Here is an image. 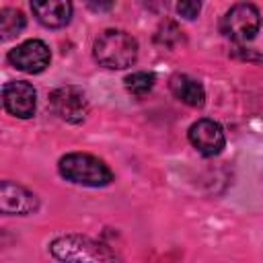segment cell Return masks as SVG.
Instances as JSON below:
<instances>
[{
    "mask_svg": "<svg viewBox=\"0 0 263 263\" xmlns=\"http://www.w3.org/2000/svg\"><path fill=\"white\" fill-rule=\"evenodd\" d=\"M49 105L58 117H62L68 123H80L84 121L88 113V101L86 95L72 84L60 86L49 95Z\"/></svg>",
    "mask_w": 263,
    "mask_h": 263,
    "instance_id": "5",
    "label": "cell"
},
{
    "mask_svg": "<svg viewBox=\"0 0 263 263\" xmlns=\"http://www.w3.org/2000/svg\"><path fill=\"white\" fill-rule=\"evenodd\" d=\"M25 29V16L21 10L16 8H4L0 12V33H2V41H8L12 37H16L21 31Z\"/></svg>",
    "mask_w": 263,
    "mask_h": 263,
    "instance_id": "12",
    "label": "cell"
},
{
    "mask_svg": "<svg viewBox=\"0 0 263 263\" xmlns=\"http://www.w3.org/2000/svg\"><path fill=\"white\" fill-rule=\"evenodd\" d=\"M92 53L101 66L111 68V70H121L136 62L138 41L125 31L107 29L95 39Z\"/></svg>",
    "mask_w": 263,
    "mask_h": 263,
    "instance_id": "1",
    "label": "cell"
},
{
    "mask_svg": "<svg viewBox=\"0 0 263 263\" xmlns=\"http://www.w3.org/2000/svg\"><path fill=\"white\" fill-rule=\"evenodd\" d=\"M259 25H261L259 10L249 2H240V4H234L222 16L220 29L228 39L245 43L255 37V33L259 31Z\"/></svg>",
    "mask_w": 263,
    "mask_h": 263,
    "instance_id": "4",
    "label": "cell"
},
{
    "mask_svg": "<svg viewBox=\"0 0 263 263\" xmlns=\"http://www.w3.org/2000/svg\"><path fill=\"white\" fill-rule=\"evenodd\" d=\"M33 14L45 27L58 29L70 23L72 2L70 0H31Z\"/></svg>",
    "mask_w": 263,
    "mask_h": 263,
    "instance_id": "10",
    "label": "cell"
},
{
    "mask_svg": "<svg viewBox=\"0 0 263 263\" xmlns=\"http://www.w3.org/2000/svg\"><path fill=\"white\" fill-rule=\"evenodd\" d=\"M51 255L60 261H113L115 253H111L105 245L95 242L88 236H78V234H68L60 236L51 242L49 247Z\"/></svg>",
    "mask_w": 263,
    "mask_h": 263,
    "instance_id": "3",
    "label": "cell"
},
{
    "mask_svg": "<svg viewBox=\"0 0 263 263\" xmlns=\"http://www.w3.org/2000/svg\"><path fill=\"white\" fill-rule=\"evenodd\" d=\"M2 103L4 109L21 119H29L35 115V105H37V92L29 82H6L2 88Z\"/></svg>",
    "mask_w": 263,
    "mask_h": 263,
    "instance_id": "7",
    "label": "cell"
},
{
    "mask_svg": "<svg viewBox=\"0 0 263 263\" xmlns=\"http://www.w3.org/2000/svg\"><path fill=\"white\" fill-rule=\"evenodd\" d=\"M84 4L92 10V12H107L113 8L115 0H84Z\"/></svg>",
    "mask_w": 263,
    "mask_h": 263,
    "instance_id": "15",
    "label": "cell"
},
{
    "mask_svg": "<svg viewBox=\"0 0 263 263\" xmlns=\"http://www.w3.org/2000/svg\"><path fill=\"white\" fill-rule=\"evenodd\" d=\"M0 210L6 216H12V214L25 216V214H31L37 210V199L25 187L10 183V181H2V185H0Z\"/></svg>",
    "mask_w": 263,
    "mask_h": 263,
    "instance_id": "9",
    "label": "cell"
},
{
    "mask_svg": "<svg viewBox=\"0 0 263 263\" xmlns=\"http://www.w3.org/2000/svg\"><path fill=\"white\" fill-rule=\"evenodd\" d=\"M201 10V0H177V12L187 18V21H193Z\"/></svg>",
    "mask_w": 263,
    "mask_h": 263,
    "instance_id": "14",
    "label": "cell"
},
{
    "mask_svg": "<svg viewBox=\"0 0 263 263\" xmlns=\"http://www.w3.org/2000/svg\"><path fill=\"white\" fill-rule=\"evenodd\" d=\"M168 86H171V92L181 103H185L189 107H201L205 103L203 86L195 78H191L187 74H175V76H171Z\"/></svg>",
    "mask_w": 263,
    "mask_h": 263,
    "instance_id": "11",
    "label": "cell"
},
{
    "mask_svg": "<svg viewBox=\"0 0 263 263\" xmlns=\"http://www.w3.org/2000/svg\"><path fill=\"white\" fill-rule=\"evenodd\" d=\"M58 168L66 181H72L76 185L105 187L113 181L111 168L97 156L84 154V152H72V154L62 156Z\"/></svg>",
    "mask_w": 263,
    "mask_h": 263,
    "instance_id": "2",
    "label": "cell"
},
{
    "mask_svg": "<svg viewBox=\"0 0 263 263\" xmlns=\"http://www.w3.org/2000/svg\"><path fill=\"white\" fill-rule=\"evenodd\" d=\"M49 47L39 39H29L8 51V62L16 70H23L27 74L43 72L49 66Z\"/></svg>",
    "mask_w": 263,
    "mask_h": 263,
    "instance_id": "6",
    "label": "cell"
},
{
    "mask_svg": "<svg viewBox=\"0 0 263 263\" xmlns=\"http://www.w3.org/2000/svg\"><path fill=\"white\" fill-rule=\"evenodd\" d=\"M154 80L156 78L152 72H134L125 78V88H127V92L136 95V97H144L146 92L152 90Z\"/></svg>",
    "mask_w": 263,
    "mask_h": 263,
    "instance_id": "13",
    "label": "cell"
},
{
    "mask_svg": "<svg viewBox=\"0 0 263 263\" xmlns=\"http://www.w3.org/2000/svg\"><path fill=\"white\" fill-rule=\"evenodd\" d=\"M189 142L193 144V148L203 154V156H216L222 152L226 138L224 132L220 127V123H216L214 119H197L191 127H189Z\"/></svg>",
    "mask_w": 263,
    "mask_h": 263,
    "instance_id": "8",
    "label": "cell"
}]
</instances>
